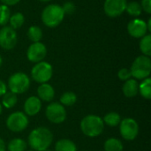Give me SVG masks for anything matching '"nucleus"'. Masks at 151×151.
Returning a JSON list of instances; mask_svg holds the SVG:
<instances>
[{
	"label": "nucleus",
	"mask_w": 151,
	"mask_h": 151,
	"mask_svg": "<svg viewBox=\"0 0 151 151\" xmlns=\"http://www.w3.org/2000/svg\"><path fill=\"white\" fill-rule=\"evenodd\" d=\"M53 142L52 132L45 127L34 128L27 139L28 145L35 151H44L49 150Z\"/></svg>",
	"instance_id": "obj_1"
},
{
	"label": "nucleus",
	"mask_w": 151,
	"mask_h": 151,
	"mask_svg": "<svg viewBox=\"0 0 151 151\" xmlns=\"http://www.w3.org/2000/svg\"><path fill=\"white\" fill-rule=\"evenodd\" d=\"M80 127L84 135L89 138H96L103 134L104 129V123L101 117L89 114L81 119Z\"/></svg>",
	"instance_id": "obj_2"
},
{
	"label": "nucleus",
	"mask_w": 151,
	"mask_h": 151,
	"mask_svg": "<svg viewBox=\"0 0 151 151\" xmlns=\"http://www.w3.org/2000/svg\"><path fill=\"white\" fill-rule=\"evenodd\" d=\"M65 12L62 6L57 4H51L47 5L42 12V23L50 28L58 27L63 21L65 18Z\"/></svg>",
	"instance_id": "obj_3"
},
{
	"label": "nucleus",
	"mask_w": 151,
	"mask_h": 151,
	"mask_svg": "<svg viewBox=\"0 0 151 151\" xmlns=\"http://www.w3.org/2000/svg\"><path fill=\"white\" fill-rule=\"evenodd\" d=\"M132 77L135 80H144L149 78L151 73V60L150 57L142 55L137 57L130 68Z\"/></svg>",
	"instance_id": "obj_4"
},
{
	"label": "nucleus",
	"mask_w": 151,
	"mask_h": 151,
	"mask_svg": "<svg viewBox=\"0 0 151 151\" xmlns=\"http://www.w3.org/2000/svg\"><path fill=\"white\" fill-rule=\"evenodd\" d=\"M30 87V78L22 72L12 73L8 79V88L11 92L20 95L28 90Z\"/></svg>",
	"instance_id": "obj_5"
},
{
	"label": "nucleus",
	"mask_w": 151,
	"mask_h": 151,
	"mask_svg": "<svg viewBox=\"0 0 151 151\" xmlns=\"http://www.w3.org/2000/svg\"><path fill=\"white\" fill-rule=\"evenodd\" d=\"M53 75L52 65L46 62L41 61L36 63L31 69V78L37 83H48Z\"/></svg>",
	"instance_id": "obj_6"
},
{
	"label": "nucleus",
	"mask_w": 151,
	"mask_h": 151,
	"mask_svg": "<svg viewBox=\"0 0 151 151\" xmlns=\"http://www.w3.org/2000/svg\"><path fill=\"white\" fill-rule=\"evenodd\" d=\"M28 117L22 111H14L6 119V127L13 133H20L28 127Z\"/></svg>",
	"instance_id": "obj_7"
},
{
	"label": "nucleus",
	"mask_w": 151,
	"mask_h": 151,
	"mask_svg": "<svg viewBox=\"0 0 151 151\" xmlns=\"http://www.w3.org/2000/svg\"><path fill=\"white\" fill-rule=\"evenodd\" d=\"M47 119L53 124H62L65 121L67 113L65 106L58 102H51L45 110Z\"/></svg>",
	"instance_id": "obj_8"
},
{
	"label": "nucleus",
	"mask_w": 151,
	"mask_h": 151,
	"mask_svg": "<svg viewBox=\"0 0 151 151\" xmlns=\"http://www.w3.org/2000/svg\"><path fill=\"white\" fill-rule=\"evenodd\" d=\"M119 134L126 141H134L139 134V125L132 118L121 119L119 123Z\"/></svg>",
	"instance_id": "obj_9"
},
{
	"label": "nucleus",
	"mask_w": 151,
	"mask_h": 151,
	"mask_svg": "<svg viewBox=\"0 0 151 151\" xmlns=\"http://www.w3.org/2000/svg\"><path fill=\"white\" fill-rule=\"evenodd\" d=\"M16 31L11 27L4 26L0 29V47L5 50H12L17 44Z\"/></svg>",
	"instance_id": "obj_10"
},
{
	"label": "nucleus",
	"mask_w": 151,
	"mask_h": 151,
	"mask_svg": "<svg viewBox=\"0 0 151 151\" xmlns=\"http://www.w3.org/2000/svg\"><path fill=\"white\" fill-rule=\"evenodd\" d=\"M47 55V48L45 44L41 42H33L29 45L27 50V58L32 63H38L43 61Z\"/></svg>",
	"instance_id": "obj_11"
},
{
	"label": "nucleus",
	"mask_w": 151,
	"mask_h": 151,
	"mask_svg": "<svg viewBox=\"0 0 151 151\" xmlns=\"http://www.w3.org/2000/svg\"><path fill=\"white\" fill-rule=\"evenodd\" d=\"M127 4V0H105L104 10L107 16L116 18L120 16L126 11Z\"/></svg>",
	"instance_id": "obj_12"
},
{
	"label": "nucleus",
	"mask_w": 151,
	"mask_h": 151,
	"mask_svg": "<svg viewBox=\"0 0 151 151\" xmlns=\"http://www.w3.org/2000/svg\"><path fill=\"white\" fill-rule=\"evenodd\" d=\"M127 32L134 38H142L147 35V24L141 19H134L127 24Z\"/></svg>",
	"instance_id": "obj_13"
},
{
	"label": "nucleus",
	"mask_w": 151,
	"mask_h": 151,
	"mask_svg": "<svg viewBox=\"0 0 151 151\" xmlns=\"http://www.w3.org/2000/svg\"><path fill=\"white\" fill-rule=\"evenodd\" d=\"M42 110V101L36 96H32L27 98L24 103V113L27 116H35Z\"/></svg>",
	"instance_id": "obj_14"
},
{
	"label": "nucleus",
	"mask_w": 151,
	"mask_h": 151,
	"mask_svg": "<svg viewBox=\"0 0 151 151\" xmlns=\"http://www.w3.org/2000/svg\"><path fill=\"white\" fill-rule=\"evenodd\" d=\"M37 97L46 103H50L55 97V89L49 83H42L37 88Z\"/></svg>",
	"instance_id": "obj_15"
},
{
	"label": "nucleus",
	"mask_w": 151,
	"mask_h": 151,
	"mask_svg": "<svg viewBox=\"0 0 151 151\" xmlns=\"http://www.w3.org/2000/svg\"><path fill=\"white\" fill-rule=\"evenodd\" d=\"M123 94L126 97L133 98L139 94V82L135 79H129L124 81L122 87Z\"/></svg>",
	"instance_id": "obj_16"
},
{
	"label": "nucleus",
	"mask_w": 151,
	"mask_h": 151,
	"mask_svg": "<svg viewBox=\"0 0 151 151\" xmlns=\"http://www.w3.org/2000/svg\"><path fill=\"white\" fill-rule=\"evenodd\" d=\"M104 151H123L124 146L119 139L111 137L104 142Z\"/></svg>",
	"instance_id": "obj_17"
},
{
	"label": "nucleus",
	"mask_w": 151,
	"mask_h": 151,
	"mask_svg": "<svg viewBox=\"0 0 151 151\" xmlns=\"http://www.w3.org/2000/svg\"><path fill=\"white\" fill-rule=\"evenodd\" d=\"M55 151H77V146L69 139H61L56 142Z\"/></svg>",
	"instance_id": "obj_18"
},
{
	"label": "nucleus",
	"mask_w": 151,
	"mask_h": 151,
	"mask_svg": "<svg viewBox=\"0 0 151 151\" xmlns=\"http://www.w3.org/2000/svg\"><path fill=\"white\" fill-rule=\"evenodd\" d=\"M18 103V96L16 94L7 91L3 96H2V106L5 109H12Z\"/></svg>",
	"instance_id": "obj_19"
},
{
	"label": "nucleus",
	"mask_w": 151,
	"mask_h": 151,
	"mask_svg": "<svg viewBox=\"0 0 151 151\" xmlns=\"http://www.w3.org/2000/svg\"><path fill=\"white\" fill-rule=\"evenodd\" d=\"M103 121L104 125H107L108 127H115L119 125L121 121V117L118 112L111 111L104 115Z\"/></svg>",
	"instance_id": "obj_20"
},
{
	"label": "nucleus",
	"mask_w": 151,
	"mask_h": 151,
	"mask_svg": "<svg viewBox=\"0 0 151 151\" xmlns=\"http://www.w3.org/2000/svg\"><path fill=\"white\" fill-rule=\"evenodd\" d=\"M27 148V142L20 138H14L11 140L7 146L6 149L8 151H26Z\"/></svg>",
	"instance_id": "obj_21"
},
{
	"label": "nucleus",
	"mask_w": 151,
	"mask_h": 151,
	"mask_svg": "<svg viewBox=\"0 0 151 151\" xmlns=\"http://www.w3.org/2000/svg\"><path fill=\"white\" fill-rule=\"evenodd\" d=\"M139 94L147 100L151 98V79L146 78L139 83Z\"/></svg>",
	"instance_id": "obj_22"
},
{
	"label": "nucleus",
	"mask_w": 151,
	"mask_h": 151,
	"mask_svg": "<svg viewBox=\"0 0 151 151\" xmlns=\"http://www.w3.org/2000/svg\"><path fill=\"white\" fill-rule=\"evenodd\" d=\"M77 102V96L74 92L72 91H66L63 93L59 98V103L63 106L70 107L76 104Z\"/></svg>",
	"instance_id": "obj_23"
},
{
	"label": "nucleus",
	"mask_w": 151,
	"mask_h": 151,
	"mask_svg": "<svg viewBox=\"0 0 151 151\" xmlns=\"http://www.w3.org/2000/svg\"><path fill=\"white\" fill-rule=\"evenodd\" d=\"M140 50L142 55L150 57L151 56V35H146L142 37L140 41Z\"/></svg>",
	"instance_id": "obj_24"
},
{
	"label": "nucleus",
	"mask_w": 151,
	"mask_h": 151,
	"mask_svg": "<svg viewBox=\"0 0 151 151\" xmlns=\"http://www.w3.org/2000/svg\"><path fill=\"white\" fill-rule=\"evenodd\" d=\"M9 22H10V27L12 28H13L14 30L15 29H19L24 24L25 17H24V15L21 12H15V13L11 15Z\"/></svg>",
	"instance_id": "obj_25"
},
{
	"label": "nucleus",
	"mask_w": 151,
	"mask_h": 151,
	"mask_svg": "<svg viewBox=\"0 0 151 151\" xmlns=\"http://www.w3.org/2000/svg\"><path fill=\"white\" fill-rule=\"evenodd\" d=\"M27 37L33 42H40L42 38V31L38 26H31L27 30Z\"/></svg>",
	"instance_id": "obj_26"
},
{
	"label": "nucleus",
	"mask_w": 151,
	"mask_h": 151,
	"mask_svg": "<svg viewBox=\"0 0 151 151\" xmlns=\"http://www.w3.org/2000/svg\"><path fill=\"white\" fill-rule=\"evenodd\" d=\"M126 11L130 16H133V17H138L142 12L141 4L136 2V1L127 3V7H126Z\"/></svg>",
	"instance_id": "obj_27"
},
{
	"label": "nucleus",
	"mask_w": 151,
	"mask_h": 151,
	"mask_svg": "<svg viewBox=\"0 0 151 151\" xmlns=\"http://www.w3.org/2000/svg\"><path fill=\"white\" fill-rule=\"evenodd\" d=\"M11 10L9 6H6L4 4L0 5V26H5L10 19L11 17Z\"/></svg>",
	"instance_id": "obj_28"
},
{
	"label": "nucleus",
	"mask_w": 151,
	"mask_h": 151,
	"mask_svg": "<svg viewBox=\"0 0 151 151\" xmlns=\"http://www.w3.org/2000/svg\"><path fill=\"white\" fill-rule=\"evenodd\" d=\"M118 77L122 81H126L131 79L132 78V73H131L130 69H128V68H121L118 72Z\"/></svg>",
	"instance_id": "obj_29"
},
{
	"label": "nucleus",
	"mask_w": 151,
	"mask_h": 151,
	"mask_svg": "<svg viewBox=\"0 0 151 151\" xmlns=\"http://www.w3.org/2000/svg\"><path fill=\"white\" fill-rule=\"evenodd\" d=\"M62 9L65 12V14H68L71 15L75 12V5L72 2H66L64 4V5L62 6Z\"/></svg>",
	"instance_id": "obj_30"
},
{
	"label": "nucleus",
	"mask_w": 151,
	"mask_h": 151,
	"mask_svg": "<svg viewBox=\"0 0 151 151\" xmlns=\"http://www.w3.org/2000/svg\"><path fill=\"white\" fill-rule=\"evenodd\" d=\"M141 6L142 11H144L146 13H151V0H142Z\"/></svg>",
	"instance_id": "obj_31"
},
{
	"label": "nucleus",
	"mask_w": 151,
	"mask_h": 151,
	"mask_svg": "<svg viewBox=\"0 0 151 151\" xmlns=\"http://www.w3.org/2000/svg\"><path fill=\"white\" fill-rule=\"evenodd\" d=\"M6 92H7V86L2 80H0V96H3Z\"/></svg>",
	"instance_id": "obj_32"
},
{
	"label": "nucleus",
	"mask_w": 151,
	"mask_h": 151,
	"mask_svg": "<svg viewBox=\"0 0 151 151\" xmlns=\"http://www.w3.org/2000/svg\"><path fill=\"white\" fill-rule=\"evenodd\" d=\"M3 4L6 5V6H12V5H15L17 4L20 0H0Z\"/></svg>",
	"instance_id": "obj_33"
},
{
	"label": "nucleus",
	"mask_w": 151,
	"mask_h": 151,
	"mask_svg": "<svg viewBox=\"0 0 151 151\" xmlns=\"http://www.w3.org/2000/svg\"><path fill=\"white\" fill-rule=\"evenodd\" d=\"M6 150V145L4 141L0 137V151H5Z\"/></svg>",
	"instance_id": "obj_34"
},
{
	"label": "nucleus",
	"mask_w": 151,
	"mask_h": 151,
	"mask_svg": "<svg viewBox=\"0 0 151 151\" xmlns=\"http://www.w3.org/2000/svg\"><path fill=\"white\" fill-rule=\"evenodd\" d=\"M147 24V28H148V31H151V19H149V21H148V23H146Z\"/></svg>",
	"instance_id": "obj_35"
},
{
	"label": "nucleus",
	"mask_w": 151,
	"mask_h": 151,
	"mask_svg": "<svg viewBox=\"0 0 151 151\" xmlns=\"http://www.w3.org/2000/svg\"><path fill=\"white\" fill-rule=\"evenodd\" d=\"M2 111H3V106H2V104H1V103H0V115H1V113H2Z\"/></svg>",
	"instance_id": "obj_36"
},
{
	"label": "nucleus",
	"mask_w": 151,
	"mask_h": 151,
	"mask_svg": "<svg viewBox=\"0 0 151 151\" xmlns=\"http://www.w3.org/2000/svg\"><path fill=\"white\" fill-rule=\"evenodd\" d=\"M2 63H3V58H2V57H1V55H0V67H1V65H2Z\"/></svg>",
	"instance_id": "obj_37"
},
{
	"label": "nucleus",
	"mask_w": 151,
	"mask_h": 151,
	"mask_svg": "<svg viewBox=\"0 0 151 151\" xmlns=\"http://www.w3.org/2000/svg\"><path fill=\"white\" fill-rule=\"evenodd\" d=\"M39 1H42V2H49L50 0H39Z\"/></svg>",
	"instance_id": "obj_38"
},
{
	"label": "nucleus",
	"mask_w": 151,
	"mask_h": 151,
	"mask_svg": "<svg viewBox=\"0 0 151 151\" xmlns=\"http://www.w3.org/2000/svg\"><path fill=\"white\" fill-rule=\"evenodd\" d=\"M26 151H35V150H26Z\"/></svg>",
	"instance_id": "obj_39"
},
{
	"label": "nucleus",
	"mask_w": 151,
	"mask_h": 151,
	"mask_svg": "<svg viewBox=\"0 0 151 151\" xmlns=\"http://www.w3.org/2000/svg\"><path fill=\"white\" fill-rule=\"evenodd\" d=\"M44 151H50V150H44Z\"/></svg>",
	"instance_id": "obj_40"
}]
</instances>
